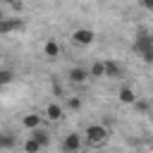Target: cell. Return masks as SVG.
<instances>
[{"label": "cell", "instance_id": "obj_1", "mask_svg": "<svg viewBox=\"0 0 153 153\" xmlns=\"http://www.w3.org/2000/svg\"><path fill=\"white\" fill-rule=\"evenodd\" d=\"M134 50H136V53H141V55H146V53H151V50H153V36H151L146 29H139L136 41H134Z\"/></svg>", "mask_w": 153, "mask_h": 153}, {"label": "cell", "instance_id": "obj_2", "mask_svg": "<svg viewBox=\"0 0 153 153\" xmlns=\"http://www.w3.org/2000/svg\"><path fill=\"white\" fill-rule=\"evenodd\" d=\"M86 139H88L91 146H100V143L108 141V129L100 127V124H91V127L86 129Z\"/></svg>", "mask_w": 153, "mask_h": 153}, {"label": "cell", "instance_id": "obj_3", "mask_svg": "<svg viewBox=\"0 0 153 153\" xmlns=\"http://www.w3.org/2000/svg\"><path fill=\"white\" fill-rule=\"evenodd\" d=\"M93 38H96V33L91 29H76L72 33V41L79 43V45H88V43H93Z\"/></svg>", "mask_w": 153, "mask_h": 153}, {"label": "cell", "instance_id": "obj_4", "mask_svg": "<svg viewBox=\"0 0 153 153\" xmlns=\"http://www.w3.org/2000/svg\"><path fill=\"white\" fill-rule=\"evenodd\" d=\"M62 148H65L67 153H76V151L81 148V139H79V134H67L65 141H62Z\"/></svg>", "mask_w": 153, "mask_h": 153}, {"label": "cell", "instance_id": "obj_5", "mask_svg": "<svg viewBox=\"0 0 153 153\" xmlns=\"http://www.w3.org/2000/svg\"><path fill=\"white\" fill-rule=\"evenodd\" d=\"M22 26H24L22 19H2V22H0V33H10V31L22 29Z\"/></svg>", "mask_w": 153, "mask_h": 153}, {"label": "cell", "instance_id": "obj_6", "mask_svg": "<svg viewBox=\"0 0 153 153\" xmlns=\"http://www.w3.org/2000/svg\"><path fill=\"white\" fill-rule=\"evenodd\" d=\"M86 79H88V72L81 69V67H74V69L69 72V81H74V84H84Z\"/></svg>", "mask_w": 153, "mask_h": 153}, {"label": "cell", "instance_id": "obj_7", "mask_svg": "<svg viewBox=\"0 0 153 153\" xmlns=\"http://www.w3.org/2000/svg\"><path fill=\"white\" fill-rule=\"evenodd\" d=\"M22 122H24V127H26V129L36 131V129H38V124H41V117H38V115H26Z\"/></svg>", "mask_w": 153, "mask_h": 153}, {"label": "cell", "instance_id": "obj_8", "mask_svg": "<svg viewBox=\"0 0 153 153\" xmlns=\"http://www.w3.org/2000/svg\"><path fill=\"white\" fill-rule=\"evenodd\" d=\"M45 115H48L50 120H60V117H62V108H60L57 103H50V105L45 108Z\"/></svg>", "mask_w": 153, "mask_h": 153}, {"label": "cell", "instance_id": "obj_9", "mask_svg": "<svg viewBox=\"0 0 153 153\" xmlns=\"http://www.w3.org/2000/svg\"><path fill=\"white\" fill-rule=\"evenodd\" d=\"M31 139H36V141L41 143V148L50 143V136H48V131H43V129H36V131L31 134Z\"/></svg>", "mask_w": 153, "mask_h": 153}, {"label": "cell", "instance_id": "obj_10", "mask_svg": "<svg viewBox=\"0 0 153 153\" xmlns=\"http://www.w3.org/2000/svg\"><path fill=\"white\" fill-rule=\"evenodd\" d=\"M120 100H122V103H136V96H134V91H131L129 86H124V88L120 91Z\"/></svg>", "mask_w": 153, "mask_h": 153}, {"label": "cell", "instance_id": "obj_11", "mask_svg": "<svg viewBox=\"0 0 153 153\" xmlns=\"http://www.w3.org/2000/svg\"><path fill=\"white\" fill-rule=\"evenodd\" d=\"M43 50H45V55H48V57H57V55H60V45H57L55 41H48Z\"/></svg>", "mask_w": 153, "mask_h": 153}, {"label": "cell", "instance_id": "obj_12", "mask_svg": "<svg viewBox=\"0 0 153 153\" xmlns=\"http://www.w3.org/2000/svg\"><path fill=\"white\" fill-rule=\"evenodd\" d=\"M120 74H122L120 65H115V62H105V76H120Z\"/></svg>", "mask_w": 153, "mask_h": 153}, {"label": "cell", "instance_id": "obj_13", "mask_svg": "<svg viewBox=\"0 0 153 153\" xmlns=\"http://www.w3.org/2000/svg\"><path fill=\"white\" fill-rule=\"evenodd\" d=\"M91 76H105V62H93Z\"/></svg>", "mask_w": 153, "mask_h": 153}, {"label": "cell", "instance_id": "obj_14", "mask_svg": "<svg viewBox=\"0 0 153 153\" xmlns=\"http://www.w3.org/2000/svg\"><path fill=\"white\" fill-rule=\"evenodd\" d=\"M24 151H26V153H38V151H41V143H38L36 139H29V141L24 143Z\"/></svg>", "mask_w": 153, "mask_h": 153}, {"label": "cell", "instance_id": "obj_15", "mask_svg": "<svg viewBox=\"0 0 153 153\" xmlns=\"http://www.w3.org/2000/svg\"><path fill=\"white\" fill-rule=\"evenodd\" d=\"M0 146H2V148H12V146H14V136H12V134H2Z\"/></svg>", "mask_w": 153, "mask_h": 153}, {"label": "cell", "instance_id": "obj_16", "mask_svg": "<svg viewBox=\"0 0 153 153\" xmlns=\"http://www.w3.org/2000/svg\"><path fill=\"white\" fill-rule=\"evenodd\" d=\"M0 81H2V84H10V81H12V72H10V69H2V72H0Z\"/></svg>", "mask_w": 153, "mask_h": 153}, {"label": "cell", "instance_id": "obj_17", "mask_svg": "<svg viewBox=\"0 0 153 153\" xmlns=\"http://www.w3.org/2000/svg\"><path fill=\"white\" fill-rule=\"evenodd\" d=\"M67 108H69V110H79V108H81V100H79V98H69V100H67Z\"/></svg>", "mask_w": 153, "mask_h": 153}, {"label": "cell", "instance_id": "obj_18", "mask_svg": "<svg viewBox=\"0 0 153 153\" xmlns=\"http://www.w3.org/2000/svg\"><path fill=\"white\" fill-rule=\"evenodd\" d=\"M134 105H136V110H139V112H146V110H148V103H146V100H136Z\"/></svg>", "mask_w": 153, "mask_h": 153}, {"label": "cell", "instance_id": "obj_19", "mask_svg": "<svg viewBox=\"0 0 153 153\" xmlns=\"http://www.w3.org/2000/svg\"><path fill=\"white\" fill-rule=\"evenodd\" d=\"M53 91H55V96H62V86L60 84H53Z\"/></svg>", "mask_w": 153, "mask_h": 153}, {"label": "cell", "instance_id": "obj_20", "mask_svg": "<svg viewBox=\"0 0 153 153\" xmlns=\"http://www.w3.org/2000/svg\"><path fill=\"white\" fill-rule=\"evenodd\" d=\"M141 5H143L146 10H153V0H141Z\"/></svg>", "mask_w": 153, "mask_h": 153}]
</instances>
